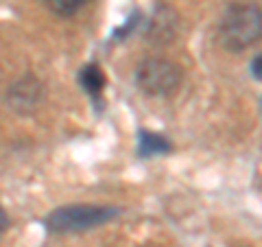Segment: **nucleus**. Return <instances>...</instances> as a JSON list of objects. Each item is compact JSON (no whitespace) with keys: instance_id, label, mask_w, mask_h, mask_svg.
<instances>
[{"instance_id":"0eeeda50","label":"nucleus","mask_w":262,"mask_h":247,"mask_svg":"<svg viewBox=\"0 0 262 247\" xmlns=\"http://www.w3.org/2000/svg\"><path fill=\"white\" fill-rule=\"evenodd\" d=\"M44 3L53 13L61 15V18H70V15H75L83 9L90 0H44Z\"/></svg>"},{"instance_id":"423d86ee","label":"nucleus","mask_w":262,"mask_h":247,"mask_svg":"<svg viewBox=\"0 0 262 247\" xmlns=\"http://www.w3.org/2000/svg\"><path fill=\"white\" fill-rule=\"evenodd\" d=\"M79 84L92 98H98L103 94V88H105V75L96 64H90V66H85V68H81Z\"/></svg>"},{"instance_id":"f03ea898","label":"nucleus","mask_w":262,"mask_h":247,"mask_svg":"<svg viewBox=\"0 0 262 247\" xmlns=\"http://www.w3.org/2000/svg\"><path fill=\"white\" fill-rule=\"evenodd\" d=\"M120 215L118 208L112 205H92V203H79V205H63V208L53 210L44 219V225L57 234H77L88 232V230L101 228L110 223L112 219Z\"/></svg>"},{"instance_id":"39448f33","label":"nucleus","mask_w":262,"mask_h":247,"mask_svg":"<svg viewBox=\"0 0 262 247\" xmlns=\"http://www.w3.org/2000/svg\"><path fill=\"white\" fill-rule=\"evenodd\" d=\"M170 151V142L164 136H158L153 131H140L138 136V155L140 158H153V155Z\"/></svg>"},{"instance_id":"20e7f679","label":"nucleus","mask_w":262,"mask_h":247,"mask_svg":"<svg viewBox=\"0 0 262 247\" xmlns=\"http://www.w3.org/2000/svg\"><path fill=\"white\" fill-rule=\"evenodd\" d=\"M42 94H44V88L42 84L29 75V77H22L20 81L9 88L7 92V101H9L11 110L20 112V114H31L33 110H37V105L42 103Z\"/></svg>"},{"instance_id":"6e6552de","label":"nucleus","mask_w":262,"mask_h":247,"mask_svg":"<svg viewBox=\"0 0 262 247\" xmlns=\"http://www.w3.org/2000/svg\"><path fill=\"white\" fill-rule=\"evenodd\" d=\"M251 75L262 81V53L251 59Z\"/></svg>"},{"instance_id":"7ed1b4c3","label":"nucleus","mask_w":262,"mask_h":247,"mask_svg":"<svg viewBox=\"0 0 262 247\" xmlns=\"http://www.w3.org/2000/svg\"><path fill=\"white\" fill-rule=\"evenodd\" d=\"M136 86L142 94L164 98L175 94L182 86V68L162 57H149L136 68Z\"/></svg>"},{"instance_id":"f257e3e1","label":"nucleus","mask_w":262,"mask_h":247,"mask_svg":"<svg viewBox=\"0 0 262 247\" xmlns=\"http://www.w3.org/2000/svg\"><path fill=\"white\" fill-rule=\"evenodd\" d=\"M262 39V7L253 3L229 5L219 20V44L241 53Z\"/></svg>"},{"instance_id":"1a4fd4ad","label":"nucleus","mask_w":262,"mask_h":247,"mask_svg":"<svg viewBox=\"0 0 262 247\" xmlns=\"http://www.w3.org/2000/svg\"><path fill=\"white\" fill-rule=\"evenodd\" d=\"M7 228H9V219H7V212L3 210V205H0V236L7 232Z\"/></svg>"}]
</instances>
